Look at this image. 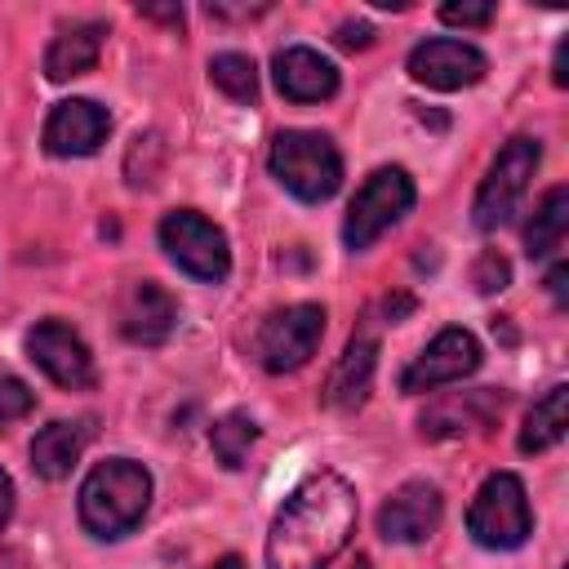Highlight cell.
<instances>
[{
	"label": "cell",
	"instance_id": "cell-1",
	"mask_svg": "<svg viewBox=\"0 0 569 569\" xmlns=\"http://www.w3.org/2000/svg\"><path fill=\"white\" fill-rule=\"evenodd\" d=\"M356 516V489L338 471L307 476L271 520L267 569H329L351 542Z\"/></svg>",
	"mask_w": 569,
	"mask_h": 569
},
{
	"label": "cell",
	"instance_id": "cell-27",
	"mask_svg": "<svg viewBox=\"0 0 569 569\" xmlns=\"http://www.w3.org/2000/svg\"><path fill=\"white\" fill-rule=\"evenodd\" d=\"M142 18H156V22H182V4H138Z\"/></svg>",
	"mask_w": 569,
	"mask_h": 569
},
{
	"label": "cell",
	"instance_id": "cell-10",
	"mask_svg": "<svg viewBox=\"0 0 569 569\" xmlns=\"http://www.w3.org/2000/svg\"><path fill=\"white\" fill-rule=\"evenodd\" d=\"M27 351L31 360L67 391H80V387H93V356L84 347V338L67 325V320H40L31 333H27Z\"/></svg>",
	"mask_w": 569,
	"mask_h": 569
},
{
	"label": "cell",
	"instance_id": "cell-21",
	"mask_svg": "<svg viewBox=\"0 0 569 569\" xmlns=\"http://www.w3.org/2000/svg\"><path fill=\"white\" fill-rule=\"evenodd\" d=\"M258 440V422L249 418V413H227V418H218L213 422V431H209V445H213V453H218V462L222 467H244V458H249V445Z\"/></svg>",
	"mask_w": 569,
	"mask_h": 569
},
{
	"label": "cell",
	"instance_id": "cell-31",
	"mask_svg": "<svg viewBox=\"0 0 569 569\" xmlns=\"http://www.w3.org/2000/svg\"><path fill=\"white\" fill-rule=\"evenodd\" d=\"M547 289L556 293V302H565V267H551V276H547Z\"/></svg>",
	"mask_w": 569,
	"mask_h": 569
},
{
	"label": "cell",
	"instance_id": "cell-18",
	"mask_svg": "<svg viewBox=\"0 0 569 569\" xmlns=\"http://www.w3.org/2000/svg\"><path fill=\"white\" fill-rule=\"evenodd\" d=\"M89 436H93L89 422H49V427L31 440V467H36V476H44V480L71 476V467L80 462Z\"/></svg>",
	"mask_w": 569,
	"mask_h": 569
},
{
	"label": "cell",
	"instance_id": "cell-2",
	"mask_svg": "<svg viewBox=\"0 0 569 569\" xmlns=\"http://www.w3.org/2000/svg\"><path fill=\"white\" fill-rule=\"evenodd\" d=\"M147 502H151L147 467L133 458H107L80 485V525L93 538H120L142 520Z\"/></svg>",
	"mask_w": 569,
	"mask_h": 569
},
{
	"label": "cell",
	"instance_id": "cell-23",
	"mask_svg": "<svg viewBox=\"0 0 569 569\" xmlns=\"http://www.w3.org/2000/svg\"><path fill=\"white\" fill-rule=\"evenodd\" d=\"M471 280H476V289H480V293H502V289H507V280H511V267H507V258H502L498 249H485V253L476 258Z\"/></svg>",
	"mask_w": 569,
	"mask_h": 569
},
{
	"label": "cell",
	"instance_id": "cell-24",
	"mask_svg": "<svg viewBox=\"0 0 569 569\" xmlns=\"http://www.w3.org/2000/svg\"><path fill=\"white\" fill-rule=\"evenodd\" d=\"M31 405H36V396L27 391V382H18V378L0 373V427H9V422H18V418H27V413H31Z\"/></svg>",
	"mask_w": 569,
	"mask_h": 569
},
{
	"label": "cell",
	"instance_id": "cell-25",
	"mask_svg": "<svg viewBox=\"0 0 569 569\" xmlns=\"http://www.w3.org/2000/svg\"><path fill=\"white\" fill-rule=\"evenodd\" d=\"M489 18H493V4L489 0H480V4H440V22H449V27H489Z\"/></svg>",
	"mask_w": 569,
	"mask_h": 569
},
{
	"label": "cell",
	"instance_id": "cell-17",
	"mask_svg": "<svg viewBox=\"0 0 569 569\" xmlns=\"http://www.w3.org/2000/svg\"><path fill=\"white\" fill-rule=\"evenodd\" d=\"M102 40H107V22H71V27H62L49 40V49H44V76L49 80H76V76H84L98 62Z\"/></svg>",
	"mask_w": 569,
	"mask_h": 569
},
{
	"label": "cell",
	"instance_id": "cell-29",
	"mask_svg": "<svg viewBox=\"0 0 569 569\" xmlns=\"http://www.w3.org/2000/svg\"><path fill=\"white\" fill-rule=\"evenodd\" d=\"M413 311V298H405V293H396V298H387V320L396 325L400 316H409Z\"/></svg>",
	"mask_w": 569,
	"mask_h": 569
},
{
	"label": "cell",
	"instance_id": "cell-13",
	"mask_svg": "<svg viewBox=\"0 0 569 569\" xmlns=\"http://www.w3.org/2000/svg\"><path fill=\"white\" fill-rule=\"evenodd\" d=\"M107 129H111L107 107H98L93 98H67L44 120V147L53 156H93Z\"/></svg>",
	"mask_w": 569,
	"mask_h": 569
},
{
	"label": "cell",
	"instance_id": "cell-14",
	"mask_svg": "<svg viewBox=\"0 0 569 569\" xmlns=\"http://www.w3.org/2000/svg\"><path fill=\"white\" fill-rule=\"evenodd\" d=\"M178 325V302L169 289H160L156 280H142L129 289L124 311H120V333L138 347H160Z\"/></svg>",
	"mask_w": 569,
	"mask_h": 569
},
{
	"label": "cell",
	"instance_id": "cell-19",
	"mask_svg": "<svg viewBox=\"0 0 569 569\" xmlns=\"http://www.w3.org/2000/svg\"><path fill=\"white\" fill-rule=\"evenodd\" d=\"M565 405H569V387L565 382H556L542 400H533V409H529V418L520 427V449L525 453H542V449L565 440V427H569Z\"/></svg>",
	"mask_w": 569,
	"mask_h": 569
},
{
	"label": "cell",
	"instance_id": "cell-20",
	"mask_svg": "<svg viewBox=\"0 0 569 569\" xmlns=\"http://www.w3.org/2000/svg\"><path fill=\"white\" fill-rule=\"evenodd\" d=\"M565 231H569V191H565V187H551V191L542 196V204L533 209L529 227H525V253H529V258L556 253L560 240H565Z\"/></svg>",
	"mask_w": 569,
	"mask_h": 569
},
{
	"label": "cell",
	"instance_id": "cell-3",
	"mask_svg": "<svg viewBox=\"0 0 569 569\" xmlns=\"http://www.w3.org/2000/svg\"><path fill=\"white\" fill-rule=\"evenodd\" d=\"M271 173L307 204H320L342 182V156L338 147L316 129H284L271 142Z\"/></svg>",
	"mask_w": 569,
	"mask_h": 569
},
{
	"label": "cell",
	"instance_id": "cell-28",
	"mask_svg": "<svg viewBox=\"0 0 569 569\" xmlns=\"http://www.w3.org/2000/svg\"><path fill=\"white\" fill-rule=\"evenodd\" d=\"M9 511H13V480H9L4 471H0V529H4Z\"/></svg>",
	"mask_w": 569,
	"mask_h": 569
},
{
	"label": "cell",
	"instance_id": "cell-30",
	"mask_svg": "<svg viewBox=\"0 0 569 569\" xmlns=\"http://www.w3.org/2000/svg\"><path fill=\"white\" fill-rule=\"evenodd\" d=\"M551 80H556V84H569V76H565V40L556 44V62H551Z\"/></svg>",
	"mask_w": 569,
	"mask_h": 569
},
{
	"label": "cell",
	"instance_id": "cell-7",
	"mask_svg": "<svg viewBox=\"0 0 569 569\" xmlns=\"http://www.w3.org/2000/svg\"><path fill=\"white\" fill-rule=\"evenodd\" d=\"M160 244L164 253L196 280L204 284H218L227 280L231 271V249H227V236L196 209H173L160 218Z\"/></svg>",
	"mask_w": 569,
	"mask_h": 569
},
{
	"label": "cell",
	"instance_id": "cell-6",
	"mask_svg": "<svg viewBox=\"0 0 569 569\" xmlns=\"http://www.w3.org/2000/svg\"><path fill=\"white\" fill-rule=\"evenodd\" d=\"M538 160H542V147H538V138H525V133L511 138V142L498 151V160L489 164V173H485V182H480V191H476V204H471V222H476L480 231L502 227V222L520 209Z\"/></svg>",
	"mask_w": 569,
	"mask_h": 569
},
{
	"label": "cell",
	"instance_id": "cell-9",
	"mask_svg": "<svg viewBox=\"0 0 569 569\" xmlns=\"http://www.w3.org/2000/svg\"><path fill=\"white\" fill-rule=\"evenodd\" d=\"M476 369H480V342H476V333H467V329H440L422 347V356L400 373V387L409 396H422V391H436L445 382H458V378H467Z\"/></svg>",
	"mask_w": 569,
	"mask_h": 569
},
{
	"label": "cell",
	"instance_id": "cell-16",
	"mask_svg": "<svg viewBox=\"0 0 569 569\" xmlns=\"http://www.w3.org/2000/svg\"><path fill=\"white\" fill-rule=\"evenodd\" d=\"M373 365H378V342L369 329L351 333L342 360L333 365L329 382H325V405L329 409H360L369 387H373Z\"/></svg>",
	"mask_w": 569,
	"mask_h": 569
},
{
	"label": "cell",
	"instance_id": "cell-8",
	"mask_svg": "<svg viewBox=\"0 0 569 569\" xmlns=\"http://www.w3.org/2000/svg\"><path fill=\"white\" fill-rule=\"evenodd\" d=\"M325 333V307L320 302H293L262 320L258 329V360L271 373H293L316 356V342Z\"/></svg>",
	"mask_w": 569,
	"mask_h": 569
},
{
	"label": "cell",
	"instance_id": "cell-11",
	"mask_svg": "<svg viewBox=\"0 0 569 569\" xmlns=\"http://www.w3.org/2000/svg\"><path fill=\"white\" fill-rule=\"evenodd\" d=\"M485 53L467 40H422L409 53V76L427 89H467L485 76Z\"/></svg>",
	"mask_w": 569,
	"mask_h": 569
},
{
	"label": "cell",
	"instance_id": "cell-5",
	"mask_svg": "<svg viewBox=\"0 0 569 569\" xmlns=\"http://www.w3.org/2000/svg\"><path fill=\"white\" fill-rule=\"evenodd\" d=\"M409 209H413V178H409L405 169H396V164L373 169V173L365 178V187L351 196V204H347V222H342L347 249H351V253L369 249V244H373L382 231H391Z\"/></svg>",
	"mask_w": 569,
	"mask_h": 569
},
{
	"label": "cell",
	"instance_id": "cell-32",
	"mask_svg": "<svg viewBox=\"0 0 569 569\" xmlns=\"http://www.w3.org/2000/svg\"><path fill=\"white\" fill-rule=\"evenodd\" d=\"M209 569H244V565H240V556H222V560H213Z\"/></svg>",
	"mask_w": 569,
	"mask_h": 569
},
{
	"label": "cell",
	"instance_id": "cell-4",
	"mask_svg": "<svg viewBox=\"0 0 569 569\" xmlns=\"http://www.w3.org/2000/svg\"><path fill=\"white\" fill-rule=\"evenodd\" d=\"M467 529L480 547L489 551H516L529 533H533V516H529V498H525V485L520 476L511 471H493L476 498H471V511H467Z\"/></svg>",
	"mask_w": 569,
	"mask_h": 569
},
{
	"label": "cell",
	"instance_id": "cell-33",
	"mask_svg": "<svg viewBox=\"0 0 569 569\" xmlns=\"http://www.w3.org/2000/svg\"><path fill=\"white\" fill-rule=\"evenodd\" d=\"M356 569H373V565H369V560H356Z\"/></svg>",
	"mask_w": 569,
	"mask_h": 569
},
{
	"label": "cell",
	"instance_id": "cell-22",
	"mask_svg": "<svg viewBox=\"0 0 569 569\" xmlns=\"http://www.w3.org/2000/svg\"><path fill=\"white\" fill-rule=\"evenodd\" d=\"M209 80L227 98H236V102H253L258 98V71H253V58L249 53H213Z\"/></svg>",
	"mask_w": 569,
	"mask_h": 569
},
{
	"label": "cell",
	"instance_id": "cell-26",
	"mask_svg": "<svg viewBox=\"0 0 569 569\" xmlns=\"http://www.w3.org/2000/svg\"><path fill=\"white\" fill-rule=\"evenodd\" d=\"M333 40H338L342 49H369V44H373V27H369V22H342Z\"/></svg>",
	"mask_w": 569,
	"mask_h": 569
},
{
	"label": "cell",
	"instance_id": "cell-15",
	"mask_svg": "<svg viewBox=\"0 0 569 569\" xmlns=\"http://www.w3.org/2000/svg\"><path fill=\"white\" fill-rule=\"evenodd\" d=\"M276 89L289 102H325L338 93V67L307 44L276 53Z\"/></svg>",
	"mask_w": 569,
	"mask_h": 569
},
{
	"label": "cell",
	"instance_id": "cell-12",
	"mask_svg": "<svg viewBox=\"0 0 569 569\" xmlns=\"http://www.w3.org/2000/svg\"><path fill=\"white\" fill-rule=\"evenodd\" d=\"M440 489L427 480H405L378 511V533L387 542H422L440 525Z\"/></svg>",
	"mask_w": 569,
	"mask_h": 569
}]
</instances>
